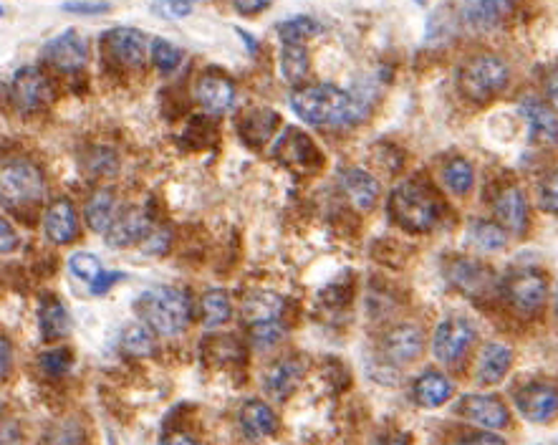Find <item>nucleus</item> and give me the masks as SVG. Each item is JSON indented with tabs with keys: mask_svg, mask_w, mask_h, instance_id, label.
I'll return each instance as SVG.
<instances>
[{
	"mask_svg": "<svg viewBox=\"0 0 558 445\" xmlns=\"http://www.w3.org/2000/svg\"><path fill=\"white\" fill-rule=\"evenodd\" d=\"M505 296L511 301L516 309L521 311H538L548 299V284L541 274H533V271H518L508 279L505 284Z\"/></svg>",
	"mask_w": 558,
	"mask_h": 445,
	"instance_id": "10",
	"label": "nucleus"
},
{
	"mask_svg": "<svg viewBox=\"0 0 558 445\" xmlns=\"http://www.w3.org/2000/svg\"><path fill=\"white\" fill-rule=\"evenodd\" d=\"M463 18L468 26L488 31V28L498 26L503 18V3L500 0H468L463 8Z\"/></svg>",
	"mask_w": 558,
	"mask_h": 445,
	"instance_id": "28",
	"label": "nucleus"
},
{
	"mask_svg": "<svg viewBox=\"0 0 558 445\" xmlns=\"http://www.w3.org/2000/svg\"><path fill=\"white\" fill-rule=\"evenodd\" d=\"M341 188L357 208L369 210L379 200V183L364 170H346L341 175Z\"/></svg>",
	"mask_w": 558,
	"mask_h": 445,
	"instance_id": "20",
	"label": "nucleus"
},
{
	"mask_svg": "<svg viewBox=\"0 0 558 445\" xmlns=\"http://www.w3.org/2000/svg\"><path fill=\"white\" fill-rule=\"evenodd\" d=\"M41 367L43 372H48V375H64L66 370L71 367V352L69 349H48V352L41 354Z\"/></svg>",
	"mask_w": 558,
	"mask_h": 445,
	"instance_id": "39",
	"label": "nucleus"
},
{
	"mask_svg": "<svg viewBox=\"0 0 558 445\" xmlns=\"http://www.w3.org/2000/svg\"><path fill=\"white\" fill-rule=\"evenodd\" d=\"M450 279L460 286V289L478 294L480 289L488 286V271L480 266L478 261H455L450 269Z\"/></svg>",
	"mask_w": 558,
	"mask_h": 445,
	"instance_id": "31",
	"label": "nucleus"
},
{
	"mask_svg": "<svg viewBox=\"0 0 558 445\" xmlns=\"http://www.w3.org/2000/svg\"><path fill=\"white\" fill-rule=\"evenodd\" d=\"M139 317L160 337H177L192 319V301L177 286H155L137 299Z\"/></svg>",
	"mask_w": 558,
	"mask_h": 445,
	"instance_id": "1",
	"label": "nucleus"
},
{
	"mask_svg": "<svg viewBox=\"0 0 558 445\" xmlns=\"http://www.w3.org/2000/svg\"><path fill=\"white\" fill-rule=\"evenodd\" d=\"M281 337H283V329L278 322L256 324V329H253V339H256L258 347H273Z\"/></svg>",
	"mask_w": 558,
	"mask_h": 445,
	"instance_id": "41",
	"label": "nucleus"
},
{
	"mask_svg": "<svg viewBox=\"0 0 558 445\" xmlns=\"http://www.w3.org/2000/svg\"><path fill=\"white\" fill-rule=\"evenodd\" d=\"M384 349H387L389 360L397 362V365H407V362L417 360L425 349V334L415 324H402V327L387 334Z\"/></svg>",
	"mask_w": 558,
	"mask_h": 445,
	"instance_id": "15",
	"label": "nucleus"
},
{
	"mask_svg": "<svg viewBox=\"0 0 558 445\" xmlns=\"http://www.w3.org/2000/svg\"><path fill=\"white\" fill-rule=\"evenodd\" d=\"M558 395L551 385H528L516 392V408L531 423H543L556 413Z\"/></svg>",
	"mask_w": 558,
	"mask_h": 445,
	"instance_id": "13",
	"label": "nucleus"
},
{
	"mask_svg": "<svg viewBox=\"0 0 558 445\" xmlns=\"http://www.w3.org/2000/svg\"><path fill=\"white\" fill-rule=\"evenodd\" d=\"M240 425H243L248 438H268V435L276 433L278 418L266 403L250 400V403H245L243 410H240Z\"/></svg>",
	"mask_w": 558,
	"mask_h": 445,
	"instance_id": "22",
	"label": "nucleus"
},
{
	"mask_svg": "<svg viewBox=\"0 0 558 445\" xmlns=\"http://www.w3.org/2000/svg\"><path fill=\"white\" fill-rule=\"evenodd\" d=\"M124 279V274H117V271H112V274H107V271H101L99 276H96L94 281L89 284L91 294H104V291H109L114 286V281Z\"/></svg>",
	"mask_w": 558,
	"mask_h": 445,
	"instance_id": "46",
	"label": "nucleus"
},
{
	"mask_svg": "<svg viewBox=\"0 0 558 445\" xmlns=\"http://www.w3.org/2000/svg\"><path fill=\"white\" fill-rule=\"evenodd\" d=\"M543 208L556 210V188H553V185H546V193H543Z\"/></svg>",
	"mask_w": 558,
	"mask_h": 445,
	"instance_id": "50",
	"label": "nucleus"
},
{
	"mask_svg": "<svg viewBox=\"0 0 558 445\" xmlns=\"http://www.w3.org/2000/svg\"><path fill=\"white\" fill-rule=\"evenodd\" d=\"M452 390H455V385H452L450 377H445L442 372H425L415 382V400L422 408H440L442 403L450 400Z\"/></svg>",
	"mask_w": 558,
	"mask_h": 445,
	"instance_id": "23",
	"label": "nucleus"
},
{
	"mask_svg": "<svg viewBox=\"0 0 558 445\" xmlns=\"http://www.w3.org/2000/svg\"><path fill=\"white\" fill-rule=\"evenodd\" d=\"M321 26L314 21V18L298 16V18H288L278 26V36H281L283 43H303L309 41L314 33H319Z\"/></svg>",
	"mask_w": 558,
	"mask_h": 445,
	"instance_id": "36",
	"label": "nucleus"
},
{
	"mask_svg": "<svg viewBox=\"0 0 558 445\" xmlns=\"http://www.w3.org/2000/svg\"><path fill=\"white\" fill-rule=\"evenodd\" d=\"M46 183L43 172L28 160L0 162V205L6 208H28L43 200Z\"/></svg>",
	"mask_w": 558,
	"mask_h": 445,
	"instance_id": "4",
	"label": "nucleus"
},
{
	"mask_svg": "<svg viewBox=\"0 0 558 445\" xmlns=\"http://www.w3.org/2000/svg\"><path fill=\"white\" fill-rule=\"evenodd\" d=\"M64 11L79 13V16H99V13H109V3H101V0H71L64 6Z\"/></svg>",
	"mask_w": 558,
	"mask_h": 445,
	"instance_id": "42",
	"label": "nucleus"
},
{
	"mask_svg": "<svg viewBox=\"0 0 558 445\" xmlns=\"http://www.w3.org/2000/svg\"><path fill=\"white\" fill-rule=\"evenodd\" d=\"M43 59L61 71H79L89 61V46L76 31H66L46 43Z\"/></svg>",
	"mask_w": 558,
	"mask_h": 445,
	"instance_id": "9",
	"label": "nucleus"
},
{
	"mask_svg": "<svg viewBox=\"0 0 558 445\" xmlns=\"http://www.w3.org/2000/svg\"><path fill=\"white\" fill-rule=\"evenodd\" d=\"M281 71L291 84H301L309 76V51L303 43H283Z\"/></svg>",
	"mask_w": 558,
	"mask_h": 445,
	"instance_id": "29",
	"label": "nucleus"
},
{
	"mask_svg": "<svg viewBox=\"0 0 558 445\" xmlns=\"http://www.w3.org/2000/svg\"><path fill=\"white\" fill-rule=\"evenodd\" d=\"M162 445H202V443L187 433H175V435H170V438L162 440Z\"/></svg>",
	"mask_w": 558,
	"mask_h": 445,
	"instance_id": "49",
	"label": "nucleus"
},
{
	"mask_svg": "<svg viewBox=\"0 0 558 445\" xmlns=\"http://www.w3.org/2000/svg\"><path fill=\"white\" fill-rule=\"evenodd\" d=\"M200 306H202V324H205L208 329L220 327V324L228 322L230 314H233V309H230V296L220 289L208 291V294L202 296Z\"/></svg>",
	"mask_w": 558,
	"mask_h": 445,
	"instance_id": "32",
	"label": "nucleus"
},
{
	"mask_svg": "<svg viewBox=\"0 0 558 445\" xmlns=\"http://www.w3.org/2000/svg\"><path fill=\"white\" fill-rule=\"evenodd\" d=\"M152 64L162 71V74H172L177 66L182 64V51L175 43L165 41V38H155L152 41Z\"/></svg>",
	"mask_w": 558,
	"mask_h": 445,
	"instance_id": "37",
	"label": "nucleus"
},
{
	"mask_svg": "<svg viewBox=\"0 0 558 445\" xmlns=\"http://www.w3.org/2000/svg\"><path fill=\"white\" fill-rule=\"evenodd\" d=\"M89 170L96 172V175H114L117 172V157L104 150L96 152L89 162Z\"/></svg>",
	"mask_w": 558,
	"mask_h": 445,
	"instance_id": "43",
	"label": "nucleus"
},
{
	"mask_svg": "<svg viewBox=\"0 0 558 445\" xmlns=\"http://www.w3.org/2000/svg\"><path fill=\"white\" fill-rule=\"evenodd\" d=\"M495 215L505 228L521 233L526 231L528 223V203L518 188H508L498 195L495 200Z\"/></svg>",
	"mask_w": 558,
	"mask_h": 445,
	"instance_id": "21",
	"label": "nucleus"
},
{
	"mask_svg": "<svg viewBox=\"0 0 558 445\" xmlns=\"http://www.w3.org/2000/svg\"><path fill=\"white\" fill-rule=\"evenodd\" d=\"M271 3L273 0H233V6L238 8V13H243V16H256V13L266 11Z\"/></svg>",
	"mask_w": 558,
	"mask_h": 445,
	"instance_id": "48",
	"label": "nucleus"
},
{
	"mask_svg": "<svg viewBox=\"0 0 558 445\" xmlns=\"http://www.w3.org/2000/svg\"><path fill=\"white\" fill-rule=\"evenodd\" d=\"M303 377V365L298 362L286 360V362H278L276 367H271V372L266 375V392L273 397V400H286L293 390L298 387Z\"/></svg>",
	"mask_w": 558,
	"mask_h": 445,
	"instance_id": "24",
	"label": "nucleus"
},
{
	"mask_svg": "<svg viewBox=\"0 0 558 445\" xmlns=\"http://www.w3.org/2000/svg\"><path fill=\"white\" fill-rule=\"evenodd\" d=\"M513 365V352L505 344L490 342L485 344L478 357V380L483 385H498Z\"/></svg>",
	"mask_w": 558,
	"mask_h": 445,
	"instance_id": "17",
	"label": "nucleus"
},
{
	"mask_svg": "<svg viewBox=\"0 0 558 445\" xmlns=\"http://www.w3.org/2000/svg\"><path fill=\"white\" fill-rule=\"evenodd\" d=\"M475 172L470 167V162L465 160H452L442 167V183L452 190L455 195H465L473 188Z\"/></svg>",
	"mask_w": 558,
	"mask_h": 445,
	"instance_id": "34",
	"label": "nucleus"
},
{
	"mask_svg": "<svg viewBox=\"0 0 558 445\" xmlns=\"http://www.w3.org/2000/svg\"><path fill=\"white\" fill-rule=\"evenodd\" d=\"M43 231H46L48 241L51 243H71L79 236V215H76L74 205L69 200H56L51 208L46 210L43 218Z\"/></svg>",
	"mask_w": 558,
	"mask_h": 445,
	"instance_id": "16",
	"label": "nucleus"
},
{
	"mask_svg": "<svg viewBox=\"0 0 558 445\" xmlns=\"http://www.w3.org/2000/svg\"><path fill=\"white\" fill-rule=\"evenodd\" d=\"M38 324H41L43 339L54 342L69 334V314L59 299H46L38 311Z\"/></svg>",
	"mask_w": 558,
	"mask_h": 445,
	"instance_id": "27",
	"label": "nucleus"
},
{
	"mask_svg": "<svg viewBox=\"0 0 558 445\" xmlns=\"http://www.w3.org/2000/svg\"><path fill=\"white\" fill-rule=\"evenodd\" d=\"M460 410L470 423L485 430H503L508 428V420H511L505 405L493 395H465Z\"/></svg>",
	"mask_w": 558,
	"mask_h": 445,
	"instance_id": "12",
	"label": "nucleus"
},
{
	"mask_svg": "<svg viewBox=\"0 0 558 445\" xmlns=\"http://www.w3.org/2000/svg\"><path fill=\"white\" fill-rule=\"evenodd\" d=\"M437 200L417 183H402L389 195V218L410 233H425L437 223Z\"/></svg>",
	"mask_w": 558,
	"mask_h": 445,
	"instance_id": "3",
	"label": "nucleus"
},
{
	"mask_svg": "<svg viewBox=\"0 0 558 445\" xmlns=\"http://www.w3.org/2000/svg\"><path fill=\"white\" fill-rule=\"evenodd\" d=\"M314 155L316 150L311 140L298 129H286L281 140L273 145V157L283 165H309Z\"/></svg>",
	"mask_w": 558,
	"mask_h": 445,
	"instance_id": "19",
	"label": "nucleus"
},
{
	"mask_svg": "<svg viewBox=\"0 0 558 445\" xmlns=\"http://www.w3.org/2000/svg\"><path fill=\"white\" fill-rule=\"evenodd\" d=\"M291 107L303 122L341 124L357 117V102L334 84L303 86L291 97Z\"/></svg>",
	"mask_w": 558,
	"mask_h": 445,
	"instance_id": "2",
	"label": "nucleus"
},
{
	"mask_svg": "<svg viewBox=\"0 0 558 445\" xmlns=\"http://www.w3.org/2000/svg\"><path fill=\"white\" fill-rule=\"evenodd\" d=\"M13 102L23 112H36L54 102V86L51 79L36 66H26L13 76Z\"/></svg>",
	"mask_w": 558,
	"mask_h": 445,
	"instance_id": "7",
	"label": "nucleus"
},
{
	"mask_svg": "<svg viewBox=\"0 0 558 445\" xmlns=\"http://www.w3.org/2000/svg\"><path fill=\"white\" fill-rule=\"evenodd\" d=\"M18 248V233L8 220L0 218V253H11Z\"/></svg>",
	"mask_w": 558,
	"mask_h": 445,
	"instance_id": "44",
	"label": "nucleus"
},
{
	"mask_svg": "<svg viewBox=\"0 0 558 445\" xmlns=\"http://www.w3.org/2000/svg\"><path fill=\"white\" fill-rule=\"evenodd\" d=\"M109 61L122 69H139L147 61V38L137 28H114L104 36Z\"/></svg>",
	"mask_w": 558,
	"mask_h": 445,
	"instance_id": "8",
	"label": "nucleus"
},
{
	"mask_svg": "<svg viewBox=\"0 0 558 445\" xmlns=\"http://www.w3.org/2000/svg\"><path fill=\"white\" fill-rule=\"evenodd\" d=\"M377 445H410V440L404 438V435H387V438L379 440Z\"/></svg>",
	"mask_w": 558,
	"mask_h": 445,
	"instance_id": "51",
	"label": "nucleus"
},
{
	"mask_svg": "<svg viewBox=\"0 0 558 445\" xmlns=\"http://www.w3.org/2000/svg\"><path fill=\"white\" fill-rule=\"evenodd\" d=\"M283 306H286V301L276 291H253L243 301V319L253 324V327L256 324L278 322V317L283 314Z\"/></svg>",
	"mask_w": 558,
	"mask_h": 445,
	"instance_id": "18",
	"label": "nucleus"
},
{
	"mask_svg": "<svg viewBox=\"0 0 558 445\" xmlns=\"http://www.w3.org/2000/svg\"><path fill=\"white\" fill-rule=\"evenodd\" d=\"M458 84L470 102L485 104L508 86V66L498 56H475L463 64Z\"/></svg>",
	"mask_w": 558,
	"mask_h": 445,
	"instance_id": "5",
	"label": "nucleus"
},
{
	"mask_svg": "<svg viewBox=\"0 0 558 445\" xmlns=\"http://www.w3.org/2000/svg\"><path fill=\"white\" fill-rule=\"evenodd\" d=\"M195 97L208 112L223 114L235 104V86L220 74H205L197 79Z\"/></svg>",
	"mask_w": 558,
	"mask_h": 445,
	"instance_id": "14",
	"label": "nucleus"
},
{
	"mask_svg": "<svg viewBox=\"0 0 558 445\" xmlns=\"http://www.w3.org/2000/svg\"><path fill=\"white\" fill-rule=\"evenodd\" d=\"M470 241L475 243V248H480V251H500V248H505V243H508V238H505V231L500 226H495V223H488V220H475L473 228H470Z\"/></svg>",
	"mask_w": 558,
	"mask_h": 445,
	"instance_id": "33",
	"label": "nucleus"
},
{
	"mask_svg": "<svg viewBox=\"0 0 558 445\" xmlns=\"http://www.w3.org/2000/svg\"><path fill=\"white\" fill-rule=\"evenodd\" d=\"M69 269L76 279L86 281V284H91V281L104 271L101 269V261L94 253H74V256L69 258Z\"/></svg>",
	"mask_w": 558,
	"mask_h": 445,
	"instance_id": "38",
	"label": "nucleus"
},
{
	"mask_svg": "<svg viewBox=\"0 0 558 445\" xmlns=\"http://www.w3.org/2000/svg\"><path fill=\"white\" fill-rule=\"evenodd\" d=\"M190 3H192V0H190Z\"/></svg>",
	"mask_w": 558,
	"mask_h": 445,
	"instance_id": "52",
	"label": "nucleus"
},
{
	"mask_svg": "<svg viewBox=\"0 0 558 445\" xmlns=\"http://www.w3.org/2000/svg\"><path fill=\"white\" fill-rule=\"evenodd\" d=\"M521 112L528 119V124H531V137L543 142H556V112L548 104L523 99Z\"/></svg>",
	"mask_w": 558,
	"mask_h": 445,
	"instance_id": "25",
	"label": "nucleus"
},
{
	"mask_svg": "<svg viewBox=\"0 0 558 445\" xmlns=\"http://www.w3.org/2000/svg\"><path fill=\"white\" fill-rule=\"evenodd\" d=\"M278 124V114L268 112V109H256V112H248V117L243 119L240 129H243V137L253 145H261L268 137L273 135V129Z\"/></svg>",
	"mask_w": 558,
	"mask_h": 445,
	"instance_id": "30",
	"label": "nucleus"
},
{
	"mask_svg": "<svg viewBox=\"0 0 558 445\" xmlns=\"http://www.w3.org/2000/svg\"><path fill=\"white\" fill-rule=\"evenodd\" d=\"M117 215V198L112 190H96L86 203V223L91 231L104 233Z\"/></svg>",
	"mask_w": 558,
	"mask_h": 445,
	"instance_id": "26",
	"label": "nucleus"
},
{
	"mask_svg": "<svg viewBox=\"0 0 558 445\" xmlns=\"http://www.w3.org/2000/svg\"><path fill=\"white\" fill-rule=\"evenodd\" d=\"M13 370V347L6 337H0V382L8 380Z\"/></svg>",
	"mask_w": 558,
	"mask_h": 445,
	"instance_id": "45",
	"label": "nucleus"
},
{
	"mask_svg": "<svg viewBox=\"0 0 558 445\" xmlns=\"http://www.w3.org/2000/svg\"><path fill=\"white\" fill-rule=\"evenodd\" d=\"M155 11L160 16L172 18V21H180V18H187L192 13V3L190 0H157Z\"/></svg>",
	"mask_w": 558,
	"mask_h": 445,
	"instance_id": "40",
	"label": "nucleus"
},
{
	"mask_svg": "<svg viewBox=\"0 0 558 445\" xmlns=\"http://www.w3.org/2000/svg\"><path fill=\"white\" fill-rule=\"evenodd\" d=\"M149 233H152L149 215L144 210L132 208L122 215H114L104 236H107V243L112 248H127L134 246V243H142Z\"/></svg>",
	"mask_w": 558,
	"mask_h": 445,
	"instance_id": "11",
	"label": "nucleus"
},
{
	"mask_svg": "<svg viewBox=\"0 0 558 445\" xmlns=\"http://www.w3.org/2000/svg\"><path fill=\"white\" fill-rule=\"evenodd\" d=\"M475 337H478V332H475V324L470 322V319H445V322L435 329L432 352H435L437 360L445 362V365H458L465 354H468Z\"/></svg>",
	"mask_w": 558,
	"mask_h": 445,
	"instance_id": "6",
	"label": "nucleus"
},
{
	"mask_svg": "<svg viewBox=\"0 0 558 445\" xmlns=\"http://www.w3.org/2000/svg\"><path fill=\"white\" fill-rule=\"evenodd\" d=\"M458 445H508L500 435H495L493 430H485V433H475L468 435V438L460 440Z\"/></svg>",
	"mask_w": 558,
	"mask_h": 445,
	"instance_id": "47",
	"label": "nucleus"
},
{
	"mask_svg": "<svg viewBox=\"0 0 558 445\" xmlns=\"http://www.w3.org/2000/svg\"><path fill=\"white\" fill-rule=\"evenodd\" d=\"M122 347L134 357H147L155 352V337L147 324H129L122 332Z\"/></svg>",
	"mask_w": 558,
	"mask_h": 445,
	"instance_id": "35",
	"label": "nucleus"
}]
</instances>
